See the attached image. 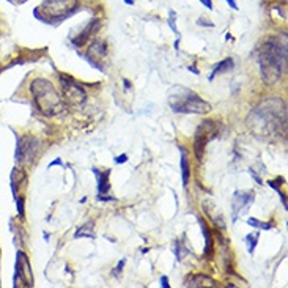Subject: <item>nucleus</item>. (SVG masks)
Masks as SVG:
<instances>
[{"mask_svg":"<svg viewBox=\"0 0 288 288\" xmlns=\"http://www.w3.org/2000/svg\"><path fill=\"white\" fill-rule=\"evenodd\" d=\"M32 99L37 109L46 117H55L65 110V103L60 93L54 89V85L47 79L38 77L30 83Z\"/></svg>","mask_w":288,"mask_h":288,"instance_id":"nucleus-3","label":"nucleus"},{"mask_svg":"<svg viewBox=\"0 0 288 288\" xmlns=\"http://www.w3.org/2000/svg\"><path fill=\"white\" fill-rule=\"evenodd\" d=\"M168 25H170L174 33L178 37L177 41H175V49L178 50V47H180V32H178V27H177V13L174 10H170V14H168Z\"/></svg>","mask_w":288,"mask_h":288,"instance_id":"nucleus-21","label":"nucleus"},{"mask_svg":"<svg viewBox=\"0 0 288 288\" xmlns=\"http://www.w3.org/2000/svg\"><path fill=\"white\" fill-rule=\"evenodd\" d=\"M198 224L201 227V232H203V236H205V255H211L213 253V238H211V232L208 228V225L205 224L203 219H198Z\"/></svg>","mask_w":288,"mask_h":288,"instance_id":"nucleus-18","label":"nucleus"},{"mask_svg":"<svg viewBox=\"0 0 288 288\" xmlns=\"http://www.w3.org/2000/svg\"><path fill=\"white\" fill-rule=\"evenodd\" d=\"M123 82H125V89H129V87H131V83H129V80H128V79H125Z\"/></svg>","mask_w":288,"mask_h":288,"instance_id":"nucleus-33","label":"nucleus"},{"mask_svg":"<svg viewBox=\"0 0 288 288\" xmlns=\"http://www.w3.org/2000/svg\"><path fill=\"white\" fill-rule=\"evenodd\" d=\"M221 134V123L217 120H203L198 128L195 129V135H194V153H195V158L198 161L203 159L205 156V150H207V145L216 139L217 135Z\"/></svg>","mask_w":288,"mask_h":288,"instance_id":"nucleus-6","label":"nucleus"},{"mask_svg":"<svg viewBox=\"0 0 288 288\" xmlns=\"http://www.w3.org/2000/svg\"><path fill=\"white\" fill-rule=\"evenodd\" d=\"M250 132L258 139L274 140L286 135V106L282 99H266L247 117Z\"/></svg>","mask_w":288,"mask_h":288,"instance_id":"nucleus-1","label":"nucleus"},{"mask_svg":"<svg viewBox=\"0 0 288 288\" xmlns=\"http://www.w3.org/2000/svg\"><path fill=\"white\" fill-rule=\"evenodd\" d=\"M285 183V180L282 178V177H279V178H276V180H269L268 181V186L269 188H273V189H276L277 191V194L280 192V186Z\"/></svg>","mask_w":288,"mask_h":288,"instance_id":"nucleus-24","label":"nucleus"},{"mask_svg":"<svg viewBox=\"0 0 288 288\" xmlns=\"http://www.w3.org/2000/svg\"><path fill=\"white\" fill-rule=\"evenodd\" d=\"M253 200H255V195H253L252 191H235L233 198H232V221L233 222L238 221V217L249 210Z\"/></svg>","mask_w":288,"mask_h":288,"instance_id":"nucleus-11","label":"nucleus"},{"mask_svg":"<svg viewBox=\"0 0 288 288\" xmlns=\"http://www.w3.org/2000/svg\"><path fill=\"white\" fill-rule=\"evenodd\" d=\"M225 2L230 5V8H232V10H238V5H236L235 0H225Z\"/></svg>","mask_w":288,"mask_h":288,"instance_id":"nucleus-30","label":"nucleus"},{"mask_svg":"<svg viewBox=\"0 0 288 288\" xmlns=\"http://www.w3.org/2000/svg\"><path fill=\"white\" fill-rule=\"evenodd\" d=\"M200 2L205 5L208 10H213V0H200Z\"/></svg>","mask_w":288,"mask_h":288,"instance_id":"nucleus-29","label":"nucleus"},{"mask_svg":"<svg viewBox=\"0 0 288 288\" xmlns=\"http://www.w3.org/2000/svg\"><path fill=\"white\" fill-rule=\"evenodd\" d=\"M99 27H101V21L99 19H96V18H93L87 25H85V28H83L77 37H74L71 41H73V44L76 46V47H80V46H83L85 44L95 33H96V30H99Z\"/></svg>","mask_w":288,"mask_h":288,"instance_id":"nucleus-13","label":"nucleus"},{"mask_svg":"<svg viewBox=\"0 0 288 288\" xmlns=\"http://www.w3.org/2000/svg\"><path fill=\"white\" fill-rule=\"evenodd\" d=\"M174 252H175V255H177L178 260H183V257L186 255V253H188V250H186V246H183L181 241H177V243H175Z\"/></svg>","mask_w":288,"mask_h":288,"instance_id":"nucleus-23","label":"nucleus"},{"mask_svg":"<svg viewBox=\"0 0 288 288\" xmlns=\"http://www.w3.org/2000/svg\"><path fill=\"white\" fill-rule=\"evenodd\" d=\"M54 165H63L62 159H55V161H52V162L49 164V168H50V167H54Z\"/></svg>","mask_w":288,"mask_h":288,"instance_id":"nucleus-31","label":"nucleus"},{"mask_svg":"<svg viewBox=\"0 0 288 288\" xmlns=\"http://www.w3.org/2000/svg\"><path fill=\"white\" fill-rule=\"evenodd\" d=\"M85 60L90 62L92 66H95L96 70H99L101 73H104V60L107 57V46L103 40L95 38L87 50V54L83 55Z\"/></svg>","mask_w":288,"mask_h":288,"instance_id":"nucleus-10","label":"nucleus"},{"mask_svg":"<svg viewBox=\"0 0 288 288\" xmlns=\"http://www.w3.org/2000/svg\"><path fill=\"white\" fill-rule=\"evenodd\" d=\"M14 286H33V273L28 257L22 250L16 253V273H14Z\"/></svg>","mask_w":288,"mask_h":288,"instance_id":"nucleus-9","label":"nucleus"},{"mask_svg":"<svg viewBox=\"0 0 288 288\" xmlns=\"http://www.w3.org/2000/svg\"><path fill=\"white\" fill-rule=\"evenodd\" d=\"M80 10L79 0H44V2L33 10L35 18L41 22L57 25Z\"/></svg>","mask_w":288,"mask_h":288,"instance_id":"nucleus-5","label":"nucleus"},{"mask_svg":"<svg viewBox=\"0 0 288 288\" xmlns=\"http://www.w3.org/2000/svg\"><path fill=\"white\" fill-rule=\"evenodd\" d=\"M60 87L63 92V96L66 98L68 104L73 107H82L87 101V92L83 90V87L77 80H74L73 77L66 76V74H60Z\"/></svg>","mask_w":288,"mask_h":288,"instance_id":"nucleus-7","label":"nucleus"},{"mask_svg":"<svg viewBox=\"0 0 288 288\" xmlns=\"http://www.w3.org/2000/svg\"><path fill=\"white\" fill-rule=\"evenodd\" d=\"M189 71H191V73H195V74H198V70H197V68H195L194 65H192V66H189Z\"/></svg>","mask_w":288,"mask_h":288,"instance_id":"nucleus-32","label":"nucleus"},{"mask_svg":"<svg viewBox=\"0 0 288 288\" xmlns=\"http://www.w3.org/2000/svg\"><path fill=\"white\" fill-rule=\"evenodd\" d=\"M184 286L188 288H201V286H217V282L203 274H191L184 280Z\"/></svg>","mask_w":288,"mask_h":288,"instance_id":"nucleus-15","label":"nucleus"},{"mask_svg":"<svg viewBox=\"0 0 288 288\" xmlns=\"http://www.w3.org/2000/svg\"><path fill=\"white\" fill-rule=\"evenodd\" d=\"M93 221H89L85 225H82L77 232H76V238H80V236H83V238H95V232H93Z\"/></svg>","mask_w":288,"mask_h":288,"instance_id":"nucleus-19","label":"nucleus"},{"mask_svg":"<svg viewBox=\"0 0 288 288\" xmlns=\"http://www.w3.org/2000/svg\"><path fill=\"white\" fill-rule=\"evenodd\" d=\"M181 150V180H183V186L189 184V177H191V170H189V161H188V151H186L184 147H180Z\"/></svg>","mask_w":288,"mask_h":288,"instance_id":"nucleus-16","label":"nucleus"},{"mask_svg":"<svg viewBox=\"0 0 288 288\" xmlns=\"http://www.w3.org/2000/svg\"><path fill=\"white\" fill-rule=\"evenodd\" d=\"M233 66H235V62H233L232 57L224 59L221 63H217V65L214 66V70H213V73H211V76H210V80H214V77L219 76V74L228 73L230 70H233Z\"/></svg>","mask_w":288,"mask_h":288,"instance_id":"nucleus-17","label":"nucleus"},{"mask_svg":"<svg viewBox=\"0 0 288 288\" xmlns=\"http://www.w3.org/2000/svg\"><path fill=\"white\" fill-rule=\"evenodd\" d=\"M260 74L266 83H276L286 71V44L280 38L266 40L258 52Z\"/></svg>","mask_w":288,"mask_h":288,"instance_id":"nucleus-2","label":"nucleus"},{"mask_svg":"<svg viewBox=\"0 0 288 288\" xmlns=\"http://www.w3.org/2000/svg\"><path fill=\"white\" fill-rule=\"evenodd\" d=\"M115 162H117V164H125V162H128V155L117 156V158H115Z\"/></svg>","mask_w":288,"mask_h":288,"instance_id":"nucleus-25","label":"nucleus"},{"mask_svg":"<svg viewBox=\"0 0 288 288\" xmlns=\"http://www.w3.org/2000/svg\"><path fill=\"white\" fill-rule=\"evenodd\" d=\"M247 224L250 227H255V228H260V230H271L273 228V224L271 222H263V221H258V219H255V217H249Z\"/></svg>","mask_w":288,"mask_h":288,"instance_id":"nucleus-22","label":"nucleus"},{"mask_svg":"<svg viewBox=\"0 0 288 288\" xmlns=\"http://www.w3.org/2000/svg\"><path fill=\"white\" fill-rule=\"evenodd\" d=\"M40 150V140L30 134H24L18 137V145H16V161L19 164H30Z\"/></svg>","mask_w":288,"mask_h":288,"instance_id":"nucleus-8","label":"nucleus"},{"mask_svg":"<svg viewBox=\"0 0 288 288\" xmlns=\"http://www.w3.org/2000/svg\"><path fill=\"white\" fill-rule=\"evenodd\" d=\"M161 286H162V288H168V286H170V283H168V277H167V276H162V277H161Z\"/></svg>","mask_w":288,"mask_h":288,"instance_id":"nucleus-27","label":"nucleus"},{"mask_svg":"<svg viewBox=\"0 0 288 288\" xmlns=\"http://www.w3.org/2000/svg\"><path fill=\"white\" fill-rule=\"evenodd\" d=\"M125 263H126V260H125V258H123V260H122L120 263H118V266L115 268V274H120V273H122V269H123Z\"/></svg>","mask_w":288,"mask_h":288,"instance_id":"nucleus-26","label":"nucleus"},{"mask_svg":"<svg viewBox=\"0 0 288 288\" xmlns=\"http://www.w3.org/2000/svg\"><path fill=\"white\" fill-rule=\"evenodd\" d=\"M92 172H93V175L96 177V181H98V197H99V200H113V198H110V197L107 195L109 191H110V184H109L110 170L101 172L99 168L93 167Z\"/></svg>","mask_w":288,"mask_h":288,"instance_id":"nucleus-12","label":"nucleus"},{"mask_svg":"<svg viewBox=\"0 0 288 288\" xmlns=\"http://www.w3.org/2000/svg\"><path fill=\"white\" fill-rule=\"evenodd\" d=\"M126 5H134V0H125Z\"/></svg>","mask_w":288,"mask_h":288,"instance_id":"nucleus-34","label":"nucleus"},{"mask_svg":"<svg viewBox=\"0 0 288 288\" xmlns=\"http://www.w3.org/2000/svg\"><path fill=\"white\" fill-rule=\"evenodd\" d=\"M201 19H203V18H200V19L197 21V24H198V25H205V27H214V24H213V22H210V21L207 22V21H201Z\"/></svg>","mask_w":288,"mask_h":288,"instance_id":"nucleus-28","label":"nucleus"},{"mask_svg":"<svg viewBox=\"0 0 288 288\" xmlns=\"http://www.w3.org/2000/svg\"><path fill=\"white\" fill-rule=\"evenodd\" d=\"M168 106L177 113H198L205 115L211 110V104L195 92L183 85H174L168 90Z\"/></svg>","mask_w":288,"mask_h":288,"instance_id":"nucleus-4","label":"nucleus"},{"mask_svg":"<svg viewBox=\"0 0 288 288\" xmlns=\"http://www.w3.org/2000/svg\"><path fill=\"white\" fill-rule=\"evenodd\" d=\"M258 240H260V232H255V233H249L246 235V244L249 246V253H253V250H255L257 244H258Z\"/></svg>","mask_w":288,"mask_h":288,"instance_id":"nucleus-20","label":"nucleus"},{"mask_svg":"<svg viewBox=\"0 0 288 288\" xmlns=\"http://www.w3.org/2000/svg\"><path fill=\"white\" fill-rule=\"evenodd\" d=\"M201 210H203V213H205L210 219H211V222L214 224V225H217V227H225V224H224V216H222V213L219 211V208L214 205V203L211 201V200H205L201 203Z\"/></svg>","mask_w":288,"mask_h":288,"instance_id":"nucleus-14","label":"nucleus"}]
</instances>
